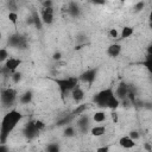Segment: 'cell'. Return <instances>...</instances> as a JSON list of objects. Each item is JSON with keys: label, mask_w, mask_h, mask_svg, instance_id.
Returning <instances> with one entry per match:
<instances>
[{"label": "cell", "mask_w": 152, "mask_h": 152, "mask_svg": "<svg viewBox=\"0 0 152 152\" xmlns=\"http://www.w3.org/2000/svg\"><path fill=\"white\" fill-rule=\"evenodd\" d=\"M120 52H121V45L118 44V43L110 44V45L108 46V49H107V53H108V56H110V57H113V58L118 57V56L120 55Z\"/></svg>", "instance_id": "12"}, {"label": "cell", "mask_w": 152, "mask_h": 152, "mask_svg": "<svg viewBox=\"0 0 152 152\" xmlns=\"http://www.w3.org/2000/svg\"><path fill=\"white\" fill-rule=\"evenodd\" d=\"M145 7V2L144 1H139V2H137L135 5H134V12H140L142 8Z\"/></svg>", "instance_id": "30"}, {"label": "cell", "mask_w": 152, "mask_h": 152, "mask_svg": "<svg viewBox=\"0 0 152 152\" xmlns=\"http://www.w3.org/2000/svg\"><path fill=\"white\" fill-rule=\"evenodd\" d=\"M90 2L91 4H94V5H100V6H102V5H106V0H90Z\"/></svg>", "instance_id": "34"}, {"label": "cell", "mask_w": 152, "mask_h": 152, "mask_svg": "<svg viewBox=\"0 0 152 152\" xmlns=\"http://www.w3.org/2000/svg\"><path fill=\"white\" fill-rule=\"evenodd\" d=\"M128 91H129V87L125 83V82H121L118 88H116V91H115V95L119 100H125L128 95Z\"/></svg>", "instance_id": "10"}, {"label": "cell", "mask_w": 152, "mask_h": 152, "mask_svg": "<svg viewBox=\"0 0 152 152\" xmlns=\"http://www.w3.org/2000/svg\"><path fill=\"white\" fill-rule=\"evenodd\" d=\"M42 20L45 25H51L53 21V8L52 7H43L40 12Z\"/></svg>", "instance_id": "8"}, {"label": "cell", "mask_w": 152, "mask_h": 152, "mask_svg": "<svg viewBox=\"0 0 152 152\" xmlns=\"http://www.w3.org/2000/svg\"><path fill=\"white\" fill-rule=\"evenodd\" d=\"M66 11H68V13H69V15H70L71 18H78L80 14H81V7H80V5H78L77 2H75V1L69 2Z\"/></svg>", "instance_id": "11"}, {"label": "cell", "mask_w": 152, "mask_h": 152, "mask_svg": "<svg viewBox=\"0 0 152 152\" xmlns=\"http://www.w3.org/2000/svg\"><path fill=\"white\" fill-rule=\"evenodd\" d=\"M8 19H10V21H11L14 26H17V20H18V14H17V12H10V13H8Z\"/></svg>", "instance_id": "27"}, {"label": "cell", "mask_w": 152, "mask_h": 152, "mask_svg": "<svg viewBox=\"0 0 152 152\" xmlns=\"http://www.w3.org/2000/svg\"><path fill=\"white\" fill-rule=\"evenodd\" d=\"M148 19H150V27L152 28V11H151V13L148 15Z\"/></svg>", "instance_id": "40"}, {"label": "cell", "mask_w": 152, "mask_h": 152, "mask_svg": "<svg viewBox=\"0 0 152 152\" xmlns=\"http://www.w3.org/2000/svg\"><path fill=\"white\" fill-rule=\"evenodd\" d=\"M108 151H109L108 146H103V147H99L97 148V152H108Z\"/></svg>", "instance_id": "38"}, {"label": "cell", "mask_w": 152, "mask_h": 152, "mask_svg": "<svg viewBox=\"0 0 152 152\" xmlns=\"http://www.w3.org/2000/svg\"><path fill=\"white\" fill-rule=\"evenodd\" d=\"M26 23H27L28 25H34V21H33V17H32V15H30V17L27 18Z\"/></svg>", "instance_id": "39"}, {"label": "cell", "mask_w": 152, "mask_h": 152, "mask_svg": "<svg viewBox=\"0 0 152 152\" xmlns=\"http://www.w3.org/2000/svg\"><path fill=\"white\" fill-rule=\"evenodd\" d=\"M112 119L116 122V120H118V115H116V113H113V114H112Z\"/></svg>", "instance_id": "41"}, {"label": "cell", "mask_w": 152, "mask_h": 152, "mask_svg": "<svg viewBox=\"0 0 152 152\" xmlns=\"http://www.w3.org/2000/svg\"><path fill=\"white\" fill-rule=\"evenodd\" d=\"M147 53H151L152 55V44L147 46Z\"/></svg>", "instance_id": "42"}, {"label": "cell", "mask_w": 152, "mask_h": 152, "mask_svg": "<svg viewBox=\"0 0 152 152\" xmlns=\"http://www.w3.org/2000/svg\"><path fill=\"white\" fill-rule=\"evenodd\" d=\"M71 96H72V100H74L76 103H80V102L83 100V97H84V91L77 86V87H75V88L71 90Z\"/></svg>", "instance_id": "13"}, {"label": "cell", "mask_w": 152, "mask_h": 152, "mask_svg": "<svg viewBox=\"0 0 152 152\" xmlns=\"http://www.w3.org/2000/svg\"><path fill=\"white\" fill-rule=\"evenodd\" d=\"M58 86L62 96H64L68 91H71L75 87L78 86V78L76 77H68V78H55L53 80Z\"/></svg>", "instance_id": "3"}, {"label": "cell", "mask_w": 152, "mask_h": 152, "mask_svg": "<svg viewBox=\"0 0 152 152\" xmlns=\"http://www.w3.org/2000/svg\"><path fill=\"white\" fill-rule=\"evenodd\" d=\"M39 132H40V131L37 128V126H36V122H34V121H28V122L25 125L24 129H23V133H24L25 138H27L28 140L34 139L36 137H38Z\"/></svg>", "instance_id": "6"}, {"label": "cell", "mask_w": 152, "mask_h": 152, "mask_svg": "<svg viewBox=\"0 0 152 152\" xmlns=\"http://www.w3.org/2000/svg\"><path fill=\"white\" fill-rule=\"evenodd\" d=\"M86 109H87V104H78V106L71 112V114H74L75 116H76V115H81V114H83V113L86 112Z\"/></svg>", "instance_id": "23"}, {"label": "cell", "mask_w": 152, "mask_h": 152, "mask_svg": "<svg viewBox=\"0 0 152 152\" xmlns=\"http://www.w3.org/2000/svg\"><path fill=\"white\" fill-rule=\"evenodd\" d=\"M90 133L94 135V137H101L106 133V128L103 126H95L90 129Z\"/></svg>", "instance_id": "19"}, {"label": "cell", "mask_w": 152, "mask_h": 152, "mask_svg": "<svg viewBox=\"0 0 152 152\" xmlns=\"http://www.w3.org/2000/svg\"><path fill=\"white\" fill-rule=\"evenodd\" d=\"M17 99V91L12 88H7V89H4L1 91V103L4 107H10L14 103Z\"/></svg>", "instance_id": "5"}, {"label": "cell", "mask_w": 152, "mask_h": 152, "mask_svg": "<svg viewBox=\"0 0 152 152\" xmlns=\"http://www.w3.org/2000/svg\"><path fill=\"white\" fill-rule=\"evenodd\" d=\"M21 119H23V114L17 109H12L7 114H5L0 128V144H6L10 133L15 128V126L19 124Z\"/></svg>", "instance_id": "1"}, {"label": "cell", "mask_w": 152, "mask_h": 152, "mask_svg": "<svg viewBox=\"0 0 152 152\" xmlns=\"http://www.w3.org/2000/svg\"><path fill=\"white\" fill-rule=\"evenodd\" d=\"M32 97H33V94H32L31 90H28V91H25V93L20 96L19 101H20L23 104H27V103H30V102L32 101Z\"/></svg>", "instance_id": "18"}, {"label": "cell", "mask_w": 152, "mask_h": 152, "mask_svg": "<svg viewBox=\"0 0 152 152\" xmlns=\"http://www.w3.org/2000/svg\"><path fill=\"white\" fill-rule=\"evenodd\" d=\"M86 42H87V34H84V33H78V34L76 36V43H77V44L83 45V44H86Z\"/></svg>", "instance_id": "25"}, {"label": "cell", "mask_w": 152, "mask_h": 152, "mask_svg": "<svg viewBox=\"0 0 152 152\" xmlns=\"http://www.w3.org/2000/svg\"><path fill=\"white\" fill-rule=\"evenodd\" d=\"M61 148H59V145L56 144V142H52V144H49L46 146V151L48 152H58Z\"/></svg>", "instance_id": "26"}, {"label": "cell", "mask_w": 152, "mask_h": 152, "mask_svg": "<svg viewBox=\"0 0 152 152\" xmlns=\"http://www.w3.org/2000/svg\"><path fill=\"white\" fill-rule=\"evenodd\" d=\"M7 7L11 10L10 12H15L17 11V1L15 0H7Z\"/></svg>", "instance_id": "29"}, {"label": "cell", "mask_w": 152, "mask_h": 152, "mask_svg": "<svg viewBox=\"0 0 152 152\" xmlns=\"http://www.w3.org/2000/svg\"><path fill=\"white\" fill-rule=\"evenodd\" d=\"M76 134V131H75V128L72 127V126H66V128L64 129V132H63V135L65 137V138H71V137H74Z\"/></svg>", "instance_id": "24"}, {"label": "cell", "mask_w": 152, "mask_h": 152, "mask_svg": "<svg viewBox=\"0 0 152 152\" xmlns=\"http://www.w3.org/2000/svg\"><path fill=\"white\" fill-rule=\"evenodd\" d=\"M62 58V53L59 52V51H57V52H55L53 55H52V59L53 61H59Z\"/></svg>", "instance_id": "35"}, {"label": "cell", "mask_w": 152, "mask_h": 152, "mask_svg": "<svg viewBox=\"0 0 152 152\" xmlns=\"http://www.w3.org/2000/svg\"><path fill=\"white\" fill-rule=\"evenodd\" d=\"M133 31H134L133 27H131V26H124L122 30H121V38L122 39H126L128 37H131L133 34Z\"/></svg>", "instance_id": "20"}, {"label": "cell", "mask_w": 152, "mask_h": 152, "mask_svg": "<svg viewBox=\"0 0 152 152\" xmlns=\"http://www.w3.org/2000/svg\"><path fill=\"white\" fill-rule=\"evenodd\" d=\"M129 137H131L133 140H138V139L140 138V134H139V132H137V131H131V132H129Z\"/></svg>", "instance_id": "32"}, {"label": "cell", "mask_w": 152, "mask_h": 152, "mask_svg": "<svg viewBox=\"0 0 152 152\" xmlns=\"http://www.w3.org/2000/svg\"><path fill=\"white\" fill-rule=\"evenodd\" d=\"M109 36H110L112 38H116V37H118V31H116V28H110Z\"/></svg>", "instance_id": "36"}, {"label": "cell", "mask_w": 152, "mask_h": 152, "mask_svg": "<svg viewBox=\"0 0 152 152\" xmlns=\"http://www.w3.org/2000/svg\"><path fill=\"white\" fill-rule=\"evenodd\" d=\"M96 76H97V68H93V69H88V70H86L84 72H82V74L80 75V80H81L82 82L88 83V84L90 86V84H93V82L95 81Z\"/></svg>", "instance_id": "7"}, {"label": "cell", "mask_w": 152, "mask_h": 152, "mask_svg": "<svg viewBox=\"0 0 152 152\" xmlns=\"http://www.w3.org/2000/svg\"><path fill=\"white\" fill-rule=\"evenodd\" d=\"M119 145L124 148H132L135 146V142L134 140L128 135V137H122L119 139Z\"/></svg>", "instance_id": "15"}, {"label": "cell", "mask_w": 152, "mask_h": 152, "mask_svg": "<svg viewBox=\"0 0 152 152\" xmlns=\"http://www.w3.org/2000/svg\"><path fill=\"white\" fill-rule=\"evenodd\" d=\"M12 80H13V82L14 83H19V81L21 80V74L20 72H17V71H14L13 74H12Z\"/></svg>", "instance_id": "31"}, {"label": "cell", "mask_w": 152, "mask_h": 152, "mask_svg": "<svg viewBox=\"0 0 152 152\" xmlns=\"http://www.w3.org/2000/svg\"><path fill=\"white\" fill-rule=\"evenodd\" d=\"M120 1H122V2H124V1H126V0H120Z\"/></svg>", "instance_id": "44"}, {"label": "cell", "mask_w": 152, "mask_h": 152, "mask_svg": "<svg viewBox=\"0 0 152 152\" xmlns=\"http://www.w3.org/2000/svg\"><path fill=\"white\" fill-rule=\"evenodd\" d=\"M31 15L33 17V21H34V26H36V28H37V30H42L44 23H43V20H42L40 14H39L37 11H33Z\"/></svg>", "instance_id": "16"}, {"label": "cell", "mask_w": 152, "mask_h": 152, "mask_svg": "<svg viewBox=\"0 0 152 152\" xmlns=\"http://www.w3.org/2000/svg\"><path fill=\"white\" fill-rule=\"evenodd\" d=\"M8 59V52L5 48H2L0 50V62H6Z\"/></svg>", "instance_id": "28"}, {"label": "cell", "mask_w": 152, "mask_h": 152, "mask_svg": "<svg viewBox=\"0 0 152 152\" xmlns=\"http://www.w3.org/2000/svg\"><path fill=\"white\" fill-rule=\"evenodd\" d=\"M43 7H52V0H44Z\"/></svg>", "instance_id": "37"}, {"label": "cell", "mask_w": 152, "mask_h": 152, "mask_svg": "<svg viewBox=\"0 0 152 152\" xmlns=\"http://www.w3.org/2000/svg\"><path fill=\"white\" fill-rule=\"evenodd\" d=\"M93 101L100 107V108H110V109H115L119 107L120 104V100L116 97V95L114 94L112 88H107L103 89L101 91H99L94 97Z\"/></svg>", "instance_id": "2"}, {"label": "cell", "mask_w": 152, "mask_h": 152, "mask_svg": "<svg viewBox=\"0 0 152 152\" xmlns=\"http://www.w3.org/2000/svg\"><path fill=\"white\" fill-rule=\"evenodd\" d=\"M145 148H146V150H151V147H150V146H148V145H147V144H146V145H145Z\"/></svg>", "instance_id": "43"}, {"label": "cell", "mask_w": 152, "mask_h": 152, "mask_svg": "<svg viewBox=\"0 0 152 152\" xmlns=\"http://www.w3.org/2000/svg\"><path fill=\"white\" fill-rule=\"evenodd\" d=\"M34 122H36V126H37V128H38L39 131H42V129L45 127V124H44L42 120H36Z\"/></svg>", "instance_id": "33"}, {"label": "cell", "mask_w": 152, "mask_h": 152, "mask_svg": "<svg viewBox=\"0 0 152 152\" xmlns=\"http://www.w3.org/2000/svg\"><path fill=\"white\" fill-rule=\"evenodd\" d=\"M8 45L12 46V48H15V49L24 50V49L27 48V40L23 34L14 33V34L10 36V38H8Z\"/></svg>", "instance_id": "4"}, {"label": "cell", "mask_w": 152, "mask_h": 152, "mask_svg": "<svg viewBox=\"0 0 152 152\" xmlns=\"http://www.w3.org/2000/svg\"><path fill=\"white\" fill-rule=\"evenodd\" d=\"M89 124H90V119L88 115L86 114H81V116L77 120V127L82 133H87L89 129Z\"/></svg>", "instance_id": "9"}, {"label": "cell", "mask_w": 152, "mask_h": 152, "mask_svg": "<svg viewBox=\"0 0 152 152\" xmlns=\"http://www.w3.org/2000/svg\"><path fill=\"white\" fill-rule=\"evenodd\" d=\"M20 64H21V59H18V58H8L5 62V66L8 68L12 72H14Z\"/></svg>", "instance_id": "14"}, {"label": "cell", "mask_w": 152, "mask_h": 152, "mask_svg": "<svg viewBox=\"0 0 152 152\" xmlns=\"http://www.w3.org/2000/svg\"><path fill=\"white\" fill-rule=\"evenodd\" d=\"M141 64L147 69V71L152 75V55L151 53H147L146 55V57H145V59L141 62Z\"/></svg>", "instance_id": "17"}, {"label": "cell", "mask_w": 152, "mask_h": 152, "mask_svg": "<svg viewBox=\"0 0 152 152\" xmlns=\"http://www.w3.org/2000/svg\"><path fill=\"white\" fill-rule=\"evenodd\" d=\"M93 120H94L95 122H102V121H104V120H106V114H104V112H102V110L96 112V113L93 115Z\"/></svg>", "instance_id": "21"}, {"label": "cell", "mask_w": 152, "mask_h": 152, "mask_svg": "<svg viewBox=\"0 0 152 152\" xmlns=\"http://www.w3.org/2000/svg\"><path fill=\"white\" fill-rule=\"evenodd\" d=\"M75 115L74 114H69V115H66V116H64L63 119H61V120H58L57 122H56V125L57 126H63V125H66V124H69L71 120H72V118H74Z\"/></svg>", "instance_id": "22"}]
</instances>
